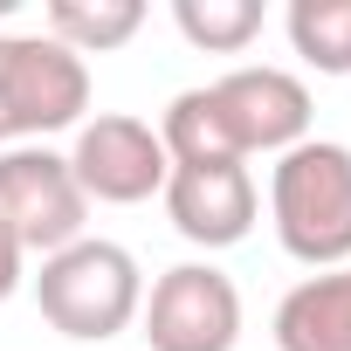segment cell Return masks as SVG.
<instances>
[{
	"instance_id": "cell-15",
	"label": "cell",
	"mask_w": 351,
	"mask_h": 351,
	"mask_svg": "<svg viewBox=\"0 0 351 351\" xmlns=\"http://www.w3.org/2000/svg\"><path fill=\"white\" fill-rule=\"evenodd\" d=\"M8 145H14V138H8V117H0V152H8Z\"/></svg>"
},
{
	"instance_id": "cell-7",
	"label": "cell",
	"mask_w": 351,
	"mask_h": 351,
	"mask_svg": "<svg viewBox=\"0 0 351 351\" xmlns=\"http://www.w3.org/2000/svg\"><path fill=\"white\" fill-rule=\"evenodd\" d=\"M207 90H214V104H221L228 138H234L241 158H255V152L282 158L289 145L310 138V90H303V76H289V69H276V62L228 69V76L207 83Z\"/></svg>"
},
{
	"instance_id": "cell-13",
	"label": "cell",
	"mask_w": 351,
	"mask_h": 351,
	"mask_svg": "<svg viewBox=\"0 0 351 351\" xmlns=\"http://www.w3.org/2000/svg\"><path fill=\"white\" fill-rule=\"evenodd\" d=\"M172 28L207 56H241L262 35V0H172Z\"/></svg>"
},
{
	"instance_id": "cell-2",
	"label": "cell",
	"mask_w": 351,
	"mask_h": 351,
	"mask_svg": "<svg viewBox=\"0 0 351 351\" xmlns=\"http://www.w3.org/2000/svg\"><path fill=\"white\" fill-rule=\"evenodd\" d=\"M35 303H42V317L62 337L104 344V337H117V330L138 324V310H145V269H138V255L124 241L83 234V241H69L62 255H49L35 269Z\"/></svg>"
},
{
	"instance_id": "cell-5",
	"label": "cell",
	"mask_w": 351,
	"mask_h": 351,
	"mask_svg": "<svg viewBox=\"0 0 351 351\" xmlns=\"http://www.w3.org/2000/svg\"><path fill=\"white\" fill-rule=\"evenodd\" d=\"M145 344L152 351H234L241 344V289L214 262H180L145 289Z\"/></svg>"
},
{
	"instance_id": "cell-8",
	"label": "cell",
	"mask_w": 351,
	"mask_h": 351,
	"mask_svg": "<svg viewBox=\"0 0 351 351\" xmlns=\"http://www.w3.org/2000/svg\"><path fill=\"white\" fill-rule=\"evenodd\" d=\"M165 214L193 248H234L255 228V172L221 158V165H172L165 172Z\"/></svg>"
},
{
	"instance_id": "cell-3",
	"label": "cell",
	"mask_w": 351,
	"mask_h": 351,
	"mask_svg": "<svg viewBox=\"0 0 351 351\" xmlns=\"http://www.w3.org/2000/svg\"><path fill=\"white\" fill-rule=\"evenodd\" d=\"M90 110V62L56 35H0V117L8 138L42 145L49 131L83 124Z\"/></svg>"
},
{
	"instance_id": "cell-10",
	"label": "cell",
	"mask_w": 351,
	"mask_h": 351,
	"mask_svg": "<svg viewBox=\"0 0 351 351\" xmlns=\"http://www.w3.org/2000/svg\"><path fill=\"white\" fill-rule=\"evenodd\" d=\"M152 131H158V145H165V158H172V165H221V158L248 165V158L234 152L228 117H221V104H214V90H207V83L180 90V97L165 104V117H158Z\"/></svg>"
},
{
	"instance_id": "cell-6",
	"label": "cell",
	"mask_w": 351,
	"mask_h": 351,
	"mask_svg": "<svg viewBox=\"0 0 351 351\" xmlns=\"http://www.w3.org/2000/svg\"><path fill=\"white\" fill-rule=\"evenodd\" d=\"M69 172L83 200H104V207H138L152 193H165V145L145 117H124V110H104V117H83L76 124V145H69Z\"/></svg>"
},
{
	"instance_id": "cell-4",
	"label": "cell",
	"mask_w": 351,
	"mask_h": 351,
	"mask_svg": "<svg viewBox=\"0 0 351 351\" xmlns=\"http://www.w3.org/2000/svg\"><path fill=\"white\" fill-rule=\"evenodd\" d=\"M0 221L42 262L62 255L69 241H83L90 200L69 172V152H49V145H8L0 152Z\"/></svg>"
},
{
	"instance_id": "cell-9",
	"label": "cell",
	"mask_w": 351,
	"mask_h": 351,
	"mask_svg": "<svg viewBox=\"0 0 351 351\" xmlns=\"http://www.w3.org/2000/svg\"><path fill=\"white\" fill-rule=\"evenodd\" d=\"M276 351H351V269H317L276 303Z\"/></svg>"
},
{
	"instance_id": "cell-14",
	"label": "cell",
	"mask_w": 351,
	"mask_h": 351,
	"mask_svg": "<svg viewBox=\"0 0 351 351\" xmlns=\"http://www.w3.org/2000/svg\"><path fill=\"white\" fill-rule=\"evenodd\" d=\"M21 276H28V248L14 241V228H8V221H0V303L21 289Z\"/></svg>"
},
{
	"instance_id": "cell-1",
	"label": "cell",
	"mask_w": 351,
	"mask_h": 351,
	"mask_svg": "<svg viewBox=\"0 0 351 351\" xmlns=\"http://www.w3.org/2000/svg\"><path fill=\"white\" fill-rule=\"evenodd\" d=\"M269 221L289 262L351 269V145L303 138L269 172Z\"/></svg>"
},
{
	"instance_id": "cell-12",
	"label": "cell",
	"mask_w": 351,
	"mask_h": 351,
	"mask_svg": "<svg viewBox=\"0 0 351 351\" xmlns=\"http://www.w3.org/2000/svg\"><path fill=\"white\" fill-rule=\"evenodd\" d=\"M289 49L317 76H351V0H289Z\"/></svg>"
},
{
	"instance_id": "cell-11",
	"label": "cell",
	"mask_w": 351,
	"mask_h": 351,
	"mask_svg": "<svg viewBox=\"0 0 351 351\" xmlns=\"http://www.w3.org/2000/svg\"><path fill=\"white\" fill-rule=\"evenodd\" d=\"M145 28V0H49L42 35H56L76 56H110Z\"/></svg>"
}]
</instances>
